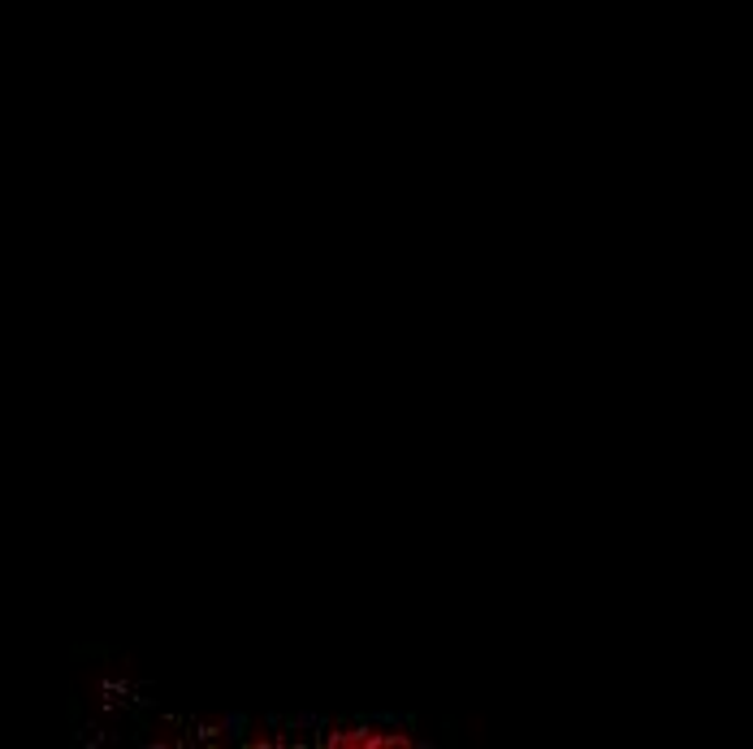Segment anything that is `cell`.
<instances>
[{
  "label": "cell",
  "instance_id": "6da1fadb",
  "mask_svg": "<svg viewBox=\"0 0 753 749\" xmlns=\"http://www.w3.org/2000/svg\"><path fill=\"white\" fill-rule=\"evenodd\" d=\"M325 746L395 749V746H407V737H398V732H382V728H368V723H356V728H329V732H325Z\"/></svg>",
  "mask_w": 753,
  "mask_h": 749
}]
</instances>
